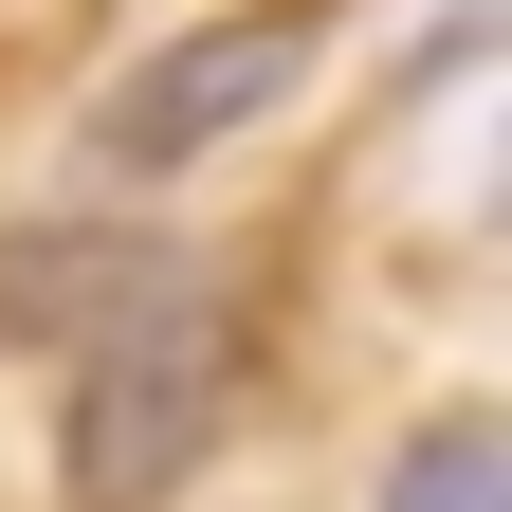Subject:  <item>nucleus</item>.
Returning <instances> with one entry per match:
<instances>
[{
    "label": "nucleus",
    "instance_id": "nucleus-1",
    "mask_svg": "<svg viewBox=\"0 0 512 512\" xmlns=\"http://www.w3.org/2000/svg\"><path fill=\"white\" fill-rule=\"evenodd\" d=\"M220 384H238L220 311H183V293L110 311V348L74 366V421H55V494H74V512H147V494L220 439Z\"/></svg>",
    "mask_w": 512,
    "mask_h": 512
},
{
    "label": "nucleus",
    "instance_id": "nucleus-3",
    "mask_svg": "<svg viewBox=\"0 0 512 512\" xmlns=\"http://www.w3.org/2000/svg\"><path fill=\"white\" fill-rule=\"evenodd\" d=\"M384 512H512V421L494 403H439L403 439V476H384Z\"/></svg>",
    "mask_w": 512,
    "mask_h": 512
},
{
    "label": "nucleus",
    "instance_id": "nucleus-2",
    "mask_svg": "<svg viewBox=\"0 0 512 512\" xmlns=\"http://www.w3.org/2000/svg\"><path fill=\"white\" fill-rule=\"evenodd\" d=\"M311 55H330V19H202V37H165L147 74H128L110 110H92V147L128 165V183H165V165H202L220 128H256Z\"/></svg>",
    "mask_w": 512,
    "mask_h": 512
}]
</instances>
